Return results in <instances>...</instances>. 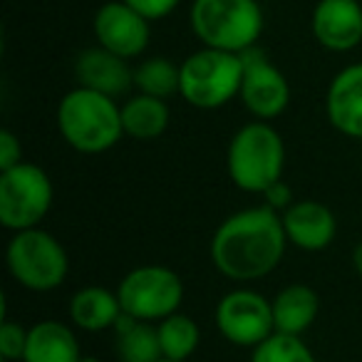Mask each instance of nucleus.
<instances>
[{"instance_id": "21", "label": "nucleus", "mask_w": 362, "mask_h": 362, "mask_svg": "<svg viewBox=\"0 0 362 362\" xmlns=\"http://www.w3.org/2000/svg\"><path fill=\"white\" fill-rule=\"evenodd\" d=\"M156 332H159L161 355L166 360L189 362V357L199 350V342H202V330H199L197 320L179 310L156 322Z\"/></svg>"}, {"instance_id": "26", "label": "nucleus", "mask_w": 362, "mask_h": 362, "mask_svg": "<svg viewBox=\"0 0 362 362\" xmlns=\"http://www.w3.org/2000/svg\"><path fill=\"white\" fill-rule=\"evenodd\" d=\"M21 161H23L21 139L11 129H3L0 132V171L11 169V166L21 164Z\"/></svg>"}, {"instance_id": "8", "label": "nucleus", "mask_w": 362, "mask_h": 362, "mask_svg": "<svg viewBox=\"0 0 362 362\" xmlns=\"http://www.w3.org/2000/svg\"><path fill=\"white\" fill-rule=\"evenodd\" d=\"M122 310L144 322H159L179 310L184 281L169 266H136L117 286Z\"/></svg>"}, {"instance_id": "15", "label": "nucleus", "mask_w": 362, "mask_h": 362, "mask_svg": "<svg viewBox=\"0 0 362 362\" xmlns=\"http://www.w3.org/2000/svg\"><path fill=\"white\" fill-rule=\"evenodd\" d=\"M330 124L350 139H362V62L347 65L332 77L325 95Z\"/></svg>"}, {"instance_id": "13", "label": "nucleus", "mask_w": 362, "mask_h": 362, "mask_svg": "<svg viewBox=\"0 0 362 362\" xmlns=\"http://www.w3.org/2000/svg\"><path fill=\"white\" fill-rule=\"evenodd\" d=\"M288 243L300 251L317 253L325 251L337 236V218L330 206L313 199H303L281 214Z\"/></svg>"}, {"instance_id": "2", "label": "nucleus", "mask_w": 362, "mask_h": 362, "mask_svg": "<svg viewBox=\"0 0 362 362\" xmlns=\"http://www.w3.org/2000/svg\"><path fill=\"white\" fill-rule=\"evenodd\" d=\"M57 127L67 144L80 154H105L124 136L122 107L115 97L75 87L60 100Z\"/></svg>"}, {"instance_id": "28", "label": "nucleus", "mask_w": 362, "mask_h": 362, "mask_svg": "<svg viewBox=\"0 0 362 362\" xmlns=\"http://www.w3.org/2000/svg\"><path fill=\"white\" fill-rule=\"evenodd\" d=\"M352 266H355L357 276L362 278V241L355 246V251H352Z\"/></svg>"}, {"instance_id": "19", "label": "nucleus", "mask_w": 362, "mask_h": 362, "mask_svg": "<svg viewBox=\"0 0 362 362\" xmlns=\"http://www.w3.org/2000/svg\"><path fill=\"white\" fill-rule=\"evenodd\" d=\"M169 119V107H166V100H161V97L136 92L134 97H129L122 105V124H124V134L132 136V139H156V136H161L166 132Z\"/></svg>"}, {"instance_id": "12", "label": "nucleus", "mask_w": 362, "mask_h": 362, "mask_svg": "<svg viewBox=\"0 0 362 362\" xmlns=\"http://www.w3.org/2000/svg\"><path fill=\"white\" fill-rule=\"evenodd\" d=\"M310 30L317 45L330 52H350L362 42L360 0H317L310 16Z\"/></svg>"}, {"instance_id": "27", "label": "nucleus", "mask_w": 362, "mask_h": 362, "mask_svg": "<svg viewBox=\"0 0 362 362\" xmlns=\"http://www.w3.org/2000/svg\"><path fill=\"white\" fill-rule=\"evenodd\" d=\"M261 197H263V204H266L268 209H273V211H278V214H283L288 206H293V204H296V197H293L291 187H288L283 179L276 181L273 187H268Z\"/></svg>"}, {"instance_id": "1", "label": "nucleus", "mask_w": 362, "mask_h": 362, "mask_svg": "<svg viewBox=\"0 0 362 362\" xmlns=\"http://www.w3.org/2000/svg\"><path fill=\"white\" fill-rule=\"evenodd\" d=\"M288 248L283 218L266 204L228 216L211 238V263L231 281H258L281 266Z\"/></svg>"}, {"instance_id": "29", "label": "nucleus", "mask_w": 362, "mask_h": 362, "mask_svg": "<svg viewBox=\"0 0 362 362\" xmlns=\"http://www.w3.org/2000/svg\"><path fill=\"white\" fill-rule=\"evenodd\" d=\"M80 362H100V360H97V357H90V355H82Z\"/></svg>"}, {"instance_id": "11", "label": "nucleus", "mask_w": 362, "mask_h": 362, "mask_svg": "<svg viewBox=\"0 0 362 362\" xmlns=\"http://www.w3.org/2000/svg\"><path fill=\"white\" fill-rule=\"evenodd\" d=\"M151 21L136 13L124 0H107L97 8L92 30H95L97 45L107 47L115 55L132 60L139 57L149 47Z\"/></svg>"}, {"instance_id": "30", "label": "nucleus", "mask_w": 362, "mask_h": 362, "mask_svg": "<svg viewBox=\"0 0 362 362\" xmlns=\"http://www.w3.org/2000/svg\"><path fill=\"white\" fill-rule=\"evenodd\" d=\"M159 362H181V360H166V357H164V360H159Z\"/></svg>"}, {"instance_id": "9", "label": "nucleus", "mask_w": 362, "mask_h": 362, "mask_svg": "<svg viewBox=\"0 0 362 362\" xmlns=\"http://www.w3.org/2000/svg\"><path fill=\"white\" fill-rule=\"evenodd\" d=\"M216 327L231 345H261L276 332L271 300L248 288L226 293L216 305Z\"/></svg>"}, {"instance_id": "6", "label": "nucleus", "mask_w": 362, "mask_h": 362, "mask_svg": "<svg viewBox=\"0 0 362 362\" xmlns=\"http://www.w3.org/2000/svg\"><path fill=\"white\" fill-rule=\"evenodd\" d=\"M6 263L11 276L33 293L55 291L70 273V258L65 246L42 228L13 233L6 251Z\"/></svg>"}, {"instance_id": "17", "label": "nucleus", "mask_w": 362, "mask_h": 362, "mask_svg": "<svg viewBox=\"0 0 362 362\" xmlns=\"http://www.w3.org/2000/svg\"><path fill=\"white\" fill-rule=\"evenodd\" d=\"M80 342L70 325L60 320H40L30 327L23 362H80Z\"/></svg>"}, {"instance_id": "18", "label": "nucleus", "mask_w": 362, "mask_h": 362, "mask_svg": "<svg viewBox=\"0 0 362 362\" xmlns=\"http://www.w3.org/2000/svg\"><path fill=\"white\" fill-rule=\"evenodd\" d=\"M122 315V303L117 291L102 286H85L70 298V320L85 332H100L115 327Z\"/></svg>"}, {"instance_id": "14", "label": "nucleus", "mask_w": 362, "mask_h": 362, "mask_svg": "<svg viewBox=\"0 0 362 362\" xmlns=\"http://www.w3.org/2000/svg\"><path fill=\"white\" fill-rule=\"evenodd\" d=\"M75 77L80 87L102 92L115 100L134 87V67H129V60L115 55L102 45L80 52L75 62Z\"/></svg>"}, {"instance_id": "20", "label": "nucleus", "mask_w": 362, "mask_h": 362, "mask_svg": "<svg viewBox=\"0 0 362 362\" xmlns=\"http://www.w3.org/2000/svg\"><path fill=\"white\" fill-rule=\"evenodd\" d=\"M112 330L117 332V357L122 362H159L164 360L159 345V332L156 325L144 320H136V317L127 315L122 310L119 320L115 322Z\"/></svg>"}, {"instance_id": "16", "label": "nucleus", "mask_w": 362, "mask_h": 362, "mask_svg": "<svg viewBox=\"0 0 362 362\" xmlns=\"http://www.w3.org/2000/svg\"><path fill=\"white\" fill-rule=\"evenodd\" d=\"M271 305H273V325H276V332L303 335L317 320L320 298L305 283H291V286H286L283 291L276 293Z\"/></svg>"}, {"instance_id": "5", "label": "nucleus", "mask_w": 362, "mask_h": 362, "mask_svg": "<svg viewBox=\"0 0 362 362\" xmlns=\"http://www.w3.org/2000/svg\"><path fill=\"white\" fill-rule=\"evenodd\" d=\"M241 82V55L216 47H202L181 62L179 95L197 110H218L238 97Z\"/></svg>"}, {"instance_id": "10", "label": "nucleus", "mask_w": 362, "mask_h": 362, "mask_svg": "<svg viewBox=\"0 0 362 362\" xmlns=\"http://www.w3.org/2000/svg\"><path fill=\"white\" fill-rule=\"evenodd\" d=\"M241 57L243 82L238 97H241L243 107L261 122L281 117L291 105V85H288L286 75L258 47L246 50Z\"/></svg>"}, {"instance_id": "3", "label": "nucleus", "mask_w": 362, "mask_h": 362, "mask_svg": "<svg viewBox=\"0 0 362 362\" xmlns=\"http://www.w3.org/2000/svg\"><path fill=\"white\" fill-rule=\"evenodd\" d=\"M286 166V144L268 122H248L228 141L226 169L241 192L263 194L281 181Z\"/></svg>"}, {"instance_id": "24", "label": "nucleus", "mask_w": 362, "mask_h": 362, "mask_svg": "<svg viewBox=\"0 0 362 362\" xmlns=\"http://www.w3.org/2000/svg\"><path fill=\"white\" fill-rule=\"evenodd\" d=\"M28 335H30V327L25 330L21 322L3 315V325H0V355L6 357V360H23L28 347Z\"/></svg>"}, {"instance_id": "23", "label": "nucleus", "mask_w": 362, "mask_h": 362, "mask_svg": "<svg viewBox=\"0 0 362 362\" xmlns=\"http://www.w3.org/2000/svg\"><path fill=\"white\" fill-rule=\"evenodd\" d=\"M251 362H317L313 350L300 340V335L273 332L271 337L253 347Z\"/></svg>"}, {"instance_id": "22", "label": "nucleus", "mask_w": 362, "mask_h": 362, "mask_svg": "<svg viewBox=\"0 0 362 362\" xmlns=\"http://www.w3.org/2000/svg\"><path fill=\"white\" fill-rule=\"evenodd\" d=\"M181 87V65L169 57H146L134 67V90L141 95L169 100L179 95Z\"/></svg>"}, {"instance_id": "7", "label": "nucleus", "mask_w": 362, "mask_h": 362, "mask_svg": "<svg viewBox=\"0 0 362 362\" xmlns=\"http://www.w3.org/2000/svg\"><path fill=\"white\" fill-rule=\"evenodd\" d=\"M52 199V181L42 166L21 161L0 171V223L8 231L37 228L50 214Z\"/></svg>"}, {"instance_id": "25", "label": "nucleus", "mask_w": 362, "mask_h": 362, "mask_svg": "<svg viewBox=\"0 0 362 362\" xmlns=\"http://www.w3.org/2000/svg\"><path fill=\"white\" fill-rule=\"evenodd\" d=\"M124 3H129L136 13H141V16L151 23L164 21V18L171 16V13L176 11V6H179V0H124Z\"/></svg>"}, {"instance_id": "4", "label": "nucleus", "mask_w": 362, "mask_h": 362, "mask_svg": "<svg viewBox=\"0 0 362 362\" xmlns=\"http://www.w3.org/2000/svg\"><path fill=\"white\" fill-rule=\"evenodd\" d=\"M189 25L204 47L243 55L263 33L258 0H194Z\"/></svg>"}]
</instances>
